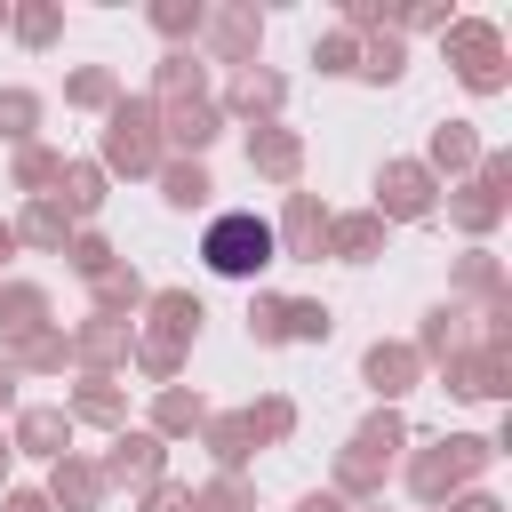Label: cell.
<instances>
[{
	"label": "cell",
	"instance_id": "obj_39",
	"mask_svg": "<svg viewBox=\"0 0 512 512\" xmlns=\"http://www.w3.org/2000/svg\"><path fill=\"white\" fill-rule=\"evenodd\" d=\"M8 32H16L24 48H48V40L64 32V8H56V0H24V8H8Z\"/></svg>",
	"mask_w": 512,
	"mask_h": 512
},
{
	"label": "cell",
	"instance_id": "obj_18",
	"mask_svg": "<svg viewBox=\"0 0 512 512\" xmlns=\"http://www.w3.org/2000/svg\"><path fill=\"white\" fill-rule=\"evenodd\" d=\"M144 336H160V344H176V352H192V336H200V320H208V304L192 296V288H152L144 296Z\"/></svg>",
	"mask_w": 512,
	"mask_h": 512
},
{
	"label": "cell",
	"instance_id": "obj_51",
	"mask_svg": "<svg viewBox=\"0 0 512 512\" xmlns=\"http://www.w3.org/2000/svg\"><path fill=\"white\" fill-rule=\"evenodd\" d=\"M8 256H16V232H8V224H0V264H8Z\"/></svg>",
	"mask_w": 512,
	"mask_h": 512
},
{
	"label": "cell",
	"instance_id": "obj_28",
	"mask_svg": "<svg viewBox=\"0 0 512 512\" xmlns=\"http://www.w3.org/2000/svg\"><path fill=\"white\" fill-rule=\"evenodd\" d=\"M104 192H112V176H104L96 160H64V176H56V200H64V216H72V224H88V216L104 208Z\"/></svg>",
	"mask_w": 512,
	"mask_h": 512
},
{
	"label": "cell",
	"instance_id": "obj_12",
	"mask_svg": "<svg viewBox=\"0 0 512 512\" xmlns=\"http://www.w3.org/2000/svg\"><path fill=\"white\" fill-rule=\"evenodd\" d=\"M40 496H48V512H104V496H112V488H104V464L72 448V456H56V464H48V488H40Z\"/></svg>",
	"mask_w": 512,
	"mask_h": 512
},
{
	"label": "cell",
	"instance_id": "obj_7",
	"mask_svg": "<svg viewBox=\"0 0 512 512\" xmlns=\"http://www.w3.org/2000/svg\"><path fill=\"white\" fill-rule=\"evenodd\" d=\"M64 344H72V368H80V376H120L128 352H136V320H104V312H88Z\"/></svg>",
	"mask_w": 512,
	"mask_h": 512
},
{
	"label": "cell",
	"instance_id": "obj_29",
	"mask_svg": "<svg viewBox=\"0 0 512 512\" xmlns=\"http://www.w3.org/2000/svg\"><path fill=\"white\" fill-rule=\"evenodd\" d=\"M88 296H96V312H104V320H136L152 288H144V272H136V264H112V272H96V280H88Z\"/></svg>",
	"mask_w": 512,
	"mask_h": 512
},
{
	"label": "cell",
	"instance_id": "obj_36",
	"mask_svg": "<svg viewBox=\"0 0 512 512\" xmlns=\"http://www.w3.org/2000/svg\"><path fill=\"white\" fill-rule=\"evenodd\" d=\"M144 24H152L168 48H184V40L208 24V8H200V0H152V8H144Z\"/></svg>",
	"mask_w": 512,
	"mask_h": 512
},
{
	"label": "cell",
	"instance_id": "obj_33",
	"mask_svg": "<svg viewBox=\"0 0 512 512\" xmlns=\"http://www.w3.org/2000/svg\"><path fill=\"white\" fill-rule=\"evenodd\" d=\"M64 104H80V112H112V104H120V72H112V64H80V72L64 80Z\"/></svg>",
	"mask_w": 512,
	"mask_h": 512
},
{
	"label": "cell",
	"instance_id": "obj_47",
	"mask_svg": "<svg viewBox=\"0 0 512 512\" xmlns=\"http://www.w3.org/2000/svg\"><path fill=\"white\" fill-rule=\"evenodd\" d=\"M440 512H504V504H496V496H488V488H464V496H448V504H440Z\"/></svg>",
	"mask_w": 512,
	"mask_h": 512
},
{
	"label": "cell",
	"instance_id": "obj_43",
	"mask_svg": "<svg viewBox=\"0 0 512 512\" xmlns=\"http://www.w3.org/2000/svg\"><path fill=\"white\" fill-rule=\"evenodd\" d=\"M64 264H72L80 280H96V272H112L120 256H112V240H104V232H88V224H80V232L64 240Z\"/></svg>",
	"mask_w": 512,
	"mask_h": 512
},
{
	"label": "cell",
	"instance_id": "obj_14",
	"mask_svg": "<svg viewBox=\"0 0 512 512\" xmlns=\"http://www.w3.org/2000/svg\"><path fill=\"white\" fill-rule=\"evenodd\" d=\"M280 104H288V80H280V72H264V64L232 72V88L216 96V112H224V120H256V128H272V120H280Z\"/></svg>",
	"mask_w": 512,
	"mask_h": 512
},
{
	"label": "cell",
	"instance_id": "obj_34",
	"mask_svg": "<svg viewBox=\"0 0 512 512\" xmlns=\"http://www.w3.org/2000/svg\"><path fill=\"white\" fill-rule=\"evenodd\" d=\"M208 192H216V184H208L200 160H160V200H168V208H208Z\"/></svg>",
	"mask_w": 512,
	"mask_h": 512
},
{
	"label": "cell",
	"instance_id": "obj_5",
	"mask_svg": "<svg viewBox=\"0 0 512 512\" xmlns=\"http://www.w3.org/2000/svg\"><path fill=\"white\" fill-rule=\"evenodd\" d=\"M440 48H448V64H456V80H464L472 96H496V88L512 80V72H504V32H496L488 16H448Z\"/></svg>",
	"mask_w": 512,
	"mask_h": 512
},
{
	"label": "cell",
	"instance_id": "obj_17",
	"mask_svg": "<svg viewBox=\"0 0 512 512\" xmlns=\"http://www.w3.org/2000/svg\"><path fill=\"white\" fill-rule=\"evenodd\" d=\"M360 376H368V392H376L384 408H400V392L424 384V360H416V344H384V336H376V344L360 352Z\"/></svg>",
	"mask_w": 512,
	"mask_h": 512
},
{
	"label": "cell",
	"instance_id": "obj_16",
	"mask_svg": "<svg viewBox=\"0 0 512 512\" xmlns=\"http://www.w3.org/2000/svg\"><path fill=\"white\" fill-rule=\"evenodd\" d=\"M320 240H328V208H320V192H288V200H280V224H272V248L296 256V264H312Z\"/></svg>",
	"mask_w": 512,
	"mask_h": 512
},
{
	"label": "cell",
	"instance_id": "obj_11",
	"mask_svg": "<svg viewBox=\"0 0 512 512\" xmlns=\"http://www.w3.org/2000/svg\"><path fill=\"white\" fill-rule=\"evenodd\" d=\"M440 376H448V392H456V400H504V392H512V352L472 344V352L440 360Z\"/></svg>",
	"mask_w": 512,
	"mask_h": 512
},
{
	"label": "cell",
	"instance_id": "obj_49",
	"mask_svg": "<svg viewBox=\"0 0 512 512\" xmlns=\"http://www.w3.org/2000/svg\"><path fill=\"white\" fill-rule=\"evenodd\" d=\"M16 384H24V376H16V368H8V352H0V416H16V408H24V400H16Z\"/></svg>",
	"mask_w": 512,
	"mask_h": 512
},
{
	"label": "cell",
	"instance_id": "obj_45",
	"mask_svg": "<svg viewBox=\"0 0 512 512\" xmlns=\"http://www.w3.org/2000/svg\"><path fill=\"white\" fill-rule=\"evenodd\" d=\"M248 336L256 344H280V296H248Z\"/></svg>",
	"mask_w": 512,
	"mask_h": 512
},
{
	"label": "cell",
	"instance_id": "obj_53",
	"mask_svg": "<svg viewBox=\"0 0 512 512\" xmlns=\"http://www.w3.org/2000/svg\"><path fill=\"white\" fill-rule=\"evenodd\" d=\"M352 512H384V504H352Z\"/></svg>",
	"mask_w": 512,
	"mask_h": 512
},
{
	"label": "cell",
	"instance_id": "obj_15",
	"mask_svg": "<svg viewBox=\"0 0 512 512\" xmlns=\"http://www.w3.org/2000/svg\"><path fill=\"white\" fill-rule=\"evenodd\" d=\"M8 448H16V456H40V464H56V456H72V416H64L56 400H32V408H16V424H8Z\"/></svg>",
	"mask_w": 512,
	"mask_h": 512
},
{
	"label": "cell",
	"instance_id": "obj_1",
	"mask_svg": "<svg viewBox=\"0 0 512 512\" xmlns=\"http://www.w3.org/2000/svg\"><path fill=\"white\" fill-rule=\"evenodd\" d=\"M400 448H408V416H400V408H376V416L352 432V448L336 456V488H328V496H344V504H376V496H384V472H392Z\"/></svg>",
	"mask_w": 512,
	"mask_h": 512
},
{
	"label": "cell",
	"instance_id": "obj_9",
	"mask_svg": "<svg viewBox=\"0 0 512 512\" xmlns=\"http://www.w3.org/2000/svg\"><path fill=\"white\" fill-rule=\"evenodd\" d=\"M152 112H160V144H168V160H200V152L224 136L216 96H184V104H152Z\"/></svg>",
	"mask_w": 512,
	"mask_h": 512
},
{
	"label": "cell",
	"instance_id": "obj_52",
	"mask_svg": "<svg viewBox=\"0 0 512 512\" xmlns=\"http://www.w3.org/2000/svg\"><path fill=\"white\" fill-rule=\"evenodd\" d=\"M8 464H16V448H8V432H0V480H8Z\"/></svg>",
	"mask_w": 512,
	"mask_h": 512
},
{
	"label": "cell",
	"instance_id": "obj_19",
	"mask_svg": "<svg viewBox=\"0 0 512 512\" xmlns=\"http://www.w3.org/2000/svg\"><path fill=\"white\" fill-rule=\"evenodd\" d=\"M384 216L376 208H352V216H328V240H320V256H336V264H376L384 256Z\"/></svg>",
	"mask_w": 512,
	"mask_h": 512
},
{
	"label": "cell",
	"instance_id": "obj_2",
	"mask_svg": "<svg viewBox=\"0 0 512 512\" xmlns=\"http://www.w3.org/2000/svg\"><path fill=\"white\" fill-rule=\"evenodd\" d=\"M488 456H496V440H480V432H440V440H424V448L408 456V496H416V504H448V496H464V488L488 472Z\"/></svg>",
	"mask_w": 512,
	"mask_h": 512
},
{
	"label": "cell",
	"instance_id": "obj_8",
	"mask_svg": "<svg viewBox=\"0 0 512 512\" xmlns=\"http://www.w3.org/2000/svg\"><path fill=\"white\" fill-rule=\"evenodd\" d=\"M152 480H168V440H152L144 424H136V432L120 424L112 448H104V488H136V496H144Z\"/></svg>",
	"mask_w": 512,
	"mask_h": 512
},
{
	"label": "cell",
	"instance_id": "obj_27",
	"mask_svg": "<svg viewBox=\"0 0 512 512\" xmlns=\"http://www.w3.org/2000/svg\"><path fill=\"white\" fill-rule=\"evenodd\" d=\"M424 168H432V176H472V168H480V136H472V120H440Z\"/></svg>",
	"mask_w": 512,
	"mask_h": 512
},
{
	"label": "cell",
	"instance_id": "obj_35",
	"mask_svg": "<svg viewBox=\"0 0 512 512\" xmlns=\"http://www.w3.org/2000/svg\"><path fill=\"white\" fill-rule=\"evenodd\" d=\"M64 360H72V344H64V328H40V336H24V344L8 352V368H16V376H56Z\"/></svg>",
	"mask_w": 512,
	"mask_h": 512
},
{
	"label": "cell",
	"instance_id": "obj_44",
	"mask_svg": "<svg viewBox=\"0 0 512 512\" xmlns=\"http://www.w3.org/2000/svg\"><path fill=\"white\" fill-rule=\"evenodd\" d=\"M312 64H320V72H360V40L336 24V32H320V40H312Z\"/></svg>",
	"mask_w": 512,
	"mask_h": 512
},
{
	"label": "cell",
	"instance_id": "obj_22",
	"mask_svg": "<svg viewBox=\"0 0 512 512\" xmlns=\"http://www.w3.org/2000/svg\"><path fill=\"white\" fill-rule=\"evenodd\" d=\"M48 328V288H32V280H0V352H16L24 336H40Z\"/></svg>",
	"mask_w": 512,
	"mask_h": 512
},
{
	"label": "cell",
	"instance_id": "obj_42",
	"mask_svg": "<svg viewBox=\"0 0 512 512\" xmlns=\"http://www.w3.org/2000/svg\"><path fill=\"white\" fill-rule=\"evenodd\" d=\"M192 512H256V488H248V472H216L208 488H192Z\"/></svg>",
	"mask_w": 512,
	"mask_h": 512
},
{
	"label": "cell",
	"instance_id": "obj_31",
	"mask_svg": "<svg viewBox=\"0 0 512 512\" xmlns=\"http://www.w3.org/2000/svg\"><path fill=\"white\" fill-rule=\"evenodd\" d=\"M240 424H248V440H256V448H280V440L296 432V400H288V392H264V400H248V408H240Z\"/></svg>",
	"mask_w": 512,
	"mask_h": 512
},
{
	"label": "cell",
	"instance_id": "obj_46",
	"mask_svg": "<svg viewBox=\"0 0 512 512\" xmlns=\"http://www.w3.org/2000/svg\"><path fill=\"white\" fill-rule=\"evenodd\" d=\"M136 512H192V488H184V480H152Z\"/></svg>",
	"mask_w": 512,
	"mask_h": 512
},
{
	"label": "cell",
	"instance_id": "obj_21",
	"mask_svg": "<svg viewBox=\"0 0 512 512\" xmlns=\"http://www.w3.org/2000/svg\"><path fill=\"white\" fill-rule=\"evenodd\" d=\"M504 208H512V192H496V184H480V176L448 192V224H456L464 240H488V232L504 224Z\"/></svg>",
	"mask_w": 512,
	"mask_h": 512
},
{
	"label": "cell",
	"instance_id": "obj_40",
	"mask_svg": "<svg viewBox=\"0 0 512 512\" xmlns=\"http://www.w3.org/2000/svg\"><path fill=\"white\" fill-rule=\"evenodd\" d=\"M56 176H64V152H48V144H24V152H16V192H24V200H48Z\"/></svg>",
	"mask_w": 512,
	"mask_h": 512
},
{
	"label": "cell",
	"instance_id": "obj_32",
	"mask_svg": "<svg viewBox=\"0 0 512 512\" xmlns=\"http://www.w3.org/2000/svg\"><path fill=\"white\" fill-rule=\"evenodd\" d=\"M328 328H336L328 304H312V296H280V344H328Z\"/></svg>",
	"mask_w": 512,
	"mask_h": 512
},
{
	"label": "cell",
	"instance_id": "obj_37",
	"mask_svg": "<svg viewBox=\"0 0 512 512\" xmlns=\"http://www.w3.org/2000/svg\"><path fill=\"white\" fill-rule=\"evenodd\" d=\"M400 72H408V48H400V32H368V40H360V80L392 88Z\"/></svg>",
	"mask_w": 512,
	"mask_h": 512
},
{
	"label": "cell",
	"instance_id": "obj_20",
	"mask_svg": "<svg viewBox=\"0 0 512 512\" xmlns=\"http://www.w3.org/2000/svg\"><path fill=\"white\" fill-rule=\"evenodd\" d=\"M248 168H256L264 184H296V176H304V136L280 128V120H272V128H248Z\"/></svg>",
	"mask_w": 512,
	"mask_h": 512
},
{
	"label": "cell",
	"instance_id": "obj_4",
	"mask_svg": "<svg viewBox=\"0 0 512 512\" xmlns=\"http://www.w3.org/2000/svg\"><path fill=\"white\" fill-rule=\"evenodd\" d=\"M200 256H208V272H224V280H256L264 264H280V248H272V224H264L256 208H224V216H208V232H200Z\"/></svg>",
	"mask_w": 512,
	"mask_h": 512
},
{
	"label": "cell",
	"instance_id": "obj_30",
	"mask_svg": "<svg viewBox=\"0 0 512 512\" xmlns=\"http://www.w3.org/2000/svg\"><path fill=\"white\" fill-rule=\"evenodd\" d=\"M200 448L216 456V472H248V456H256V440H248L240 408H232V416H208V424H200Z\"/></svg>",
	"mask_w": 512,
	"mask_h": 512
},
{
	"label": "cell",
	"instance_id": "obj_6",
	"mask_svg": "<svg viewBox=\"0 0 512 512\" xmlns=\"http://www.w3.org/2000/svg\"><path fill=\"white\" fill-rule=\"evenodd\" d=\"M440 208V176L424 160H384L376 168V216L384 224H424Z\"/></svg>",
	"mask_w": 512,
	"mask_h": 512
},
{
	"label": "cell",
	"instance_id": "obj_50",
	"mask_svg": "<svg viewBox=\"0 0 512 512\" xmlns=\"http://www.w3.org/2000/svg\"><path fill=\"white\" fill-rule=\"evenodd\" d=\"M296 512H352V504H344V496H328V488H312V496H304Z\"/></svg>",
	"mask_w": 512,
	"mask_h": 512
},
{
	"label": "cell",
	"instance_id": "obj_25",
	"mask_svg": "<svg viewBox=\"0 0 512 512\" xmlns=\"http://www.w3.org/2000/svg\"><path fill=\"white\" fill-rule=\"evenodd\" d=\"M200 424H208V400H200L192 384H160V392H152V424H144L152 440H184V432H200Z\"/></svg>",
	"mask_w": 512,
	"mask_h": 512
},
{
	"label": "cell",
	"instance_id": "obj_23",
	"mask_svg": "<svg viewBox=\"0 0 512 512\" xmlns=\"http://www.w3.org/2000/svg\"><path fill=\"white\" fill-rule=\"evenodd\" d=\"M8 232H16V248H40V256H64V240H72L80 224H72V216H64V200L48 192V200H24V216H16Z\"/></svg>",
	"mask_w": 512,
	"mask_h": 512
},
{
	"label": "cell",
	"instance_id": "obj_48",
	"mask_svg": "<svg viewBox=\"0 0 512 512\" xmlns=\"http://www.w3.org/2000/svg\"><path fill=\"white\" fill-rule=\"evenodd\" d=\"M0 512H48V496H40V488H8V496H0Z\"/></svg>",
	"mask_w": 512,
	"mask_h": 512
},
{
	"label": "cell",
	"instance_id": "obj_41",
	"mask_svg": "<svg viewBox=\"0 0 512 512\" xmlns=\"http://www.w3.org/2000/svg\"><path fill=\"white\" fill-rule=\"evenodd\" d=\"M464 296H504V264L488 256V248H464L456 256V304Z\"/></svg>",
	"mask_w": 512,
	"mask_h": 512
},
{
	"label": "cell",
	"instance_id": "obj_13",
	"mask_svg": "<svg viewBox=\"0 0 512 512\" xmlns=\"http://www.w3.org/2000/svg\"><path fill=\"white\" fill-rule=\"evenodd\" d=\"M200 32H208L216 64H240V72H248V64H256V48H264V8H256V0H232V8H216Z\"/></svg>",
	"mask_w": 512,
	"mask_h": 512
},
{
	"label": "cell",
	"instance_id": "obj_26",
	"mask_svg": "<svg viewBox=\"0 0 512 512\" xmlns=\"http://www.w3.org/2000/svg\"><path fill=\"white\" fill-rule=\"evenodd\" d=\"M184 96H208V56L200 48H168L160 72H152V104H184Z\"/></svg>",
	"mask_w": 512,
	"mask_h": 512
},
{
	"label": "cell",
	"instance_id": "obj_3",
	"mask_svg": "<svg viewBox=\"0 0 512 512\" xmlns=\"http://www.w3.org/2000/svg\"><path fill=\"white\" fill-rule=\"evenodd\" d=\"M160 160H168V144H160V112H152V96H120L112 112H104V176H160Z\"/></svg>",
	"mask_w": 512,
	"mask_h": 512
},
{
	"label": "cell",
	"instance_id": "obj_38",
	"mask_svg": "<svg viewBox=\"0 0 512 512\" xmlns=\"http://www.w3.org/2000/svg\"><path fill=\"white\" fill-rule=\"evenodd\" d=\"M0 136L24 152V144H40V96L32 88H0Z\"/></svg>",
	"mask_w": 512,
	"mask_h": 512
},
{
	"label": "cell",
	"instance_id": "obj_10",
	"mask_svg": "<svg viewBox=\"0 0 512 512\" xmlns=\"http://www.w3.org/2000/svg\"><path fill=\"white\" fill-rule=\"evenodd\" d=\"M472 344H480V312L456 304V296L432 304L424 328H416V360H424V368H440V360H456V352H472Z\"/></svg>",
	"mask_w": 512,
	"mask_h": 512
},
{
	"label": "cell",
	"instance_id": "obj_54",
	"mask_svg": "<svg viewBox=\"0 0 512 512\" xmlns=\"http://www.w3.org/2000/svg\"><path fill=\"white\" fill-rule=\"evenodd\" d=\"M0 24H8V0H0Z\"/></svg>",
	"mask_w": 512,
	"mask_h": 512
},
{
	"label": "cell",
	"instance_id": "obj_24",
	"mask_svg": "<svg viewBox=\"0 0 512 512\" xmlns=\"http://www.w3.org/2000/svg\"><path fill=\"white\" fill-rule=\"evenodd\" d=\"M64 416H72V424H104V432H120V424H128V392H120V376H80L72 400H64Z\"/></svg>",
	"mask_w": 512,
	"mask_h": 512
}]
</instances>
